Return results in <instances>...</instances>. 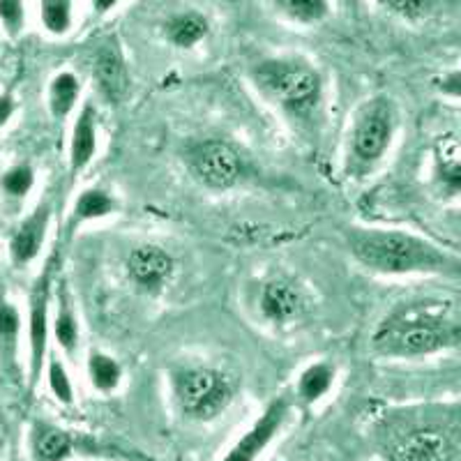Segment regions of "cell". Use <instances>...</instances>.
<instances>
[{"mask_svg": "<svg viewBox=\"0 0 461 461\" xmlns=\"http://www.w3.org/2000/svg\"><path fill=\"white\" fill-rule=\"evenodd\" d=\"M348 249L362 267L378 275L459 273V258L455 254L403 230L351 229Z\"/></svg>", "mask_w": 461, "mask_h": 461, "instance_id": "obj_1", "label": "cell"}, {"mask_svg": "<svg viewBox=\"0 0 461 461\" xmlns=\"http://www.w3.org/2000/svg\"><path fill=\"white\" fill-rule=\"evenodd\" d=\"M459 341V321L452 307L411 303L383 321L374 348L388 357H422L446 351Z\"/></svg>", "mask_w": 461, "mask_h": 461, "instance_id": "obj_2", "label": "cell"}, {"mask_svg": "<svg viewBox=\"0 0 461 461\" xmlns=\"http://www.w3.org/2000/svg\"><path fill=\"white\" fill-rule=\"evenodd\" d=\"M254 84L267 100L294 115H307L321 102V77L314 68L294 58L266 60L254 69Z\"/></svg>", "mask_w": 461, "mask_h": 461, "instance_id": "obj_3", "label": "cell"}, {"mask_svg": "<svg viewBox=\"0 0 461 461\" xmlns=\"http://www.w3.org/2000/svg\"><path fill=\"white\" fill-rule=\"evenodd\" d=\"M394 137V111L388 100L367 102L356 115L351 130V158L360 168L381 162Z\"/></svg>", "mask_w": 461, "mask_h": 461, "instance_id": "obj_4", "label": "cell"}, {"mask_svg": "<svg viewBox=\"0 0 461 461\" xmlns=\"http://www.w3.org/2000/svg\"><path fill=\"white\" fill-rule=\"evenodd\" d=\"M176 397L187 415L212 420L229 406L233 390L229 381L212 369H185L176 378Z\"/></svg>", "mask_w": 461, "mask_h": 461, "instance_id": "obj_5", "label": "cell"}, {"mask_svg": "<svg viewBox=\"0 0 461 461\" xmlns=\"http://www.w3.org/2000/svg\"><path fill=\"white\" fill-rule=\"evenodd\" d=\"M189 167L203 187L224 192L238 183L242 173L240 155L224 141H203L189 155Z\"/></svg>", "mask_w": 461, "mask_h": 461, "instance_id": "obj_6", "label": "cell"}, {"mask_svg": "<svg viewBox=\"0 0 461 461\" xmlns=\"http://www.w3.org/2000/svg\"><path fill=\"white\" fill-rule=\"evenodd\" d=\"M455 443L440 427H418L393 446L394 461H450Z\"/></svg>", "mask_w": 461, "mask_h": 461, "instance_id": "obj_7", "label": "cell"}, {"mask_svg": "<svg viewBox=\"0 0 461 461\" xmlns=\"http://www.w3.org/2000/svg\"><path fill=\"white\" fill-rule=\"evenodd\" d=\"M173 257L162 247L141 245L127 257V273L146 291H159L173 275Z\"/></svg>", "mask_w": 461, "mask_h": 461, "instance_id": "obj_8", "label": "cell"}, {"mask_svg": "<svg viewBox=\"0 0 461 461\" xmlns=\"http://www.w3.org/2000/svg\"><path fill=\"white\" fill-rule=\"evenodd\" d=\"M49 229V208L40 205L19 224L14 230V236L10 240V257L16 267H23L37 258V254L42 252L44 240H47Z\"/></svg>", "mask_w": 461, "mask_h": 461, "instance_id": "obj_9", "label": "cell"}, {"mask_svg": "<svg viewBox=\"0 0 461 461\" xmlns=\"http://www.w3.org/2000/svg\"><path fill=\"white\" fill-rule=\"evenodd\" d=\"M31 372L32 378L40 376L47 357L49 339V275L44 273L35 284L31 295Z\"/></svg>", "mask_w": 461, "mask_h": 461, "instance_id": "obj_10", "label": "cell"}, {"mask_svg": "<svg viewBox=\"0 0 461 461\" xmlns=\"http://www.w3.org/2000/svg\"><path fill=\"white\" fill-rule=\"evenodd\" d=\"M284 415H286V403L275 402L267 406V411L263 413V418L258 420L252 429L247 431L240 438L233 450L229 452L224 461H254L263 452V447L273 440V436L277 434L279 425H282Z\"/></svg>", "mask_w": 461, "mask_h": 461, "instance_id": "obj_11", "label": "cell"}, {"mask_svg": "<svg viewBox=\"0 0 461 461\" xmlns=\"http://www.w3.org/2000/svg\"><path fill=\"white\" fill-rule=\"evenodd\" d=\"M258 304H261L266 319H270L273 323H286L303 312L304 300L295 284L286 282V279H273L261 288Z\"/></svg>", "mask_w": 461, "mask_h": 461, "instance_id": "obj_12", "label": "cell"}, {"mask_svg": "<svg viewBox=\"0 0 461 461\" xmlns=\"http://www.w3.org/2000/svg\"><path fill=\"white\" fill-rule=\"evenodd\" d=\"M95 79L109 102H121L127 93V69L115 44H104L95 56Z\"/></svg>", "mask_w": 461, "mask_h": 461, "instance_id": "obj_13", "label": "cell"}, {"mask_svg": "<svg viewBox=\"0 0 461 461\" xmlns=\"http://www.w3.org/2000/svg\"><path fill=\"white\" fill-rule=\"evenodd\" d=\"M95 152H97V122H95L93 104H86L77 118L72 139H69V168H72V173L84 171L93 162Z\"/></svg>", "mask_w": 461, "mask_h": 461, "instance_id": "obj_14", "label": "cell"}, {"mask_svg": "<svg viewBox=\"0 0 461 461\" xmlns=\"http://www.w3.org/2000/svg\"><path fill=\"white\" fill-rule=\"evenodd\" d=\"M81 84L72 72H60L49 86V111L53 118L65 121L79 102Z\"/></svg>", "mask_w": 461, "mask_h": 461, "instance_id": "obj_15", "label": "cell"}, {"mask_svg": "<svg viewBox=\"0 0 461 461\" xmlns=\"http://www.w3.org/2000/svg\"><path fill=\"white\" fill-rule=\"evenodd\" d=\"M19 330L22 319L14 304L5 298V291L0 288V362L12 365L16 360V346H19Z\"/></svg>", "mask_w": 461, "mask_h": 461, "instance_id": "obj_16", "label": "cell"}, {"mask_svg": "<svg viewBox=\"0 0 461 461\" xmlns=\"http://www.w3.org/2000/svg\"><path fill=\"white\" fill-rule=\"evenodd\" d=\"M205 32H208V22H205L201 14H196V12L176 16V19L168 23V40H171L176 47L183 49L199 44L205 37Z\"/></svg>", "mask_w": 461, "mask_h": 461, "instance_id": "obj_17", "label": "cell"}, {"mask_svg": "<svg viewBox=\"0 0 461 461\" xmlns=\"http://www.w3.org/2000/svg\"><path fill=\"white\" fill-rule=\"evenodd\" d=\"M436 162H438V171L443 176V183L450 187L455 194L461 183V164H459V141L456 137L440 139L436 146Z\"/></svg>", "mask_w": 461, "mask_h": 461, "instance_id": "obj_18", "label": "cell"}, {"mask_svg": "<svg viewBox=\"0 0 461 461\" xmlns=\"http://www.w3.org/2000/svg\"><path fill=\"white\" fill-rule=\"evenodd\" d=\"M332 381H335V369L325 362H316L304 369L303 376H300V397L304 402H316V399L323 397L328 390H330Z\"/></svg>", "mask_w": 461, "mask_h": 461, "instance_id": "obj_19", "label": "cell"}, {"mask_svg": "<svg viewBox=\"0 0 461 461\" xmlns=\"http://www.w3.org/2000/svg\"><path fill=\"white\" fill-rule=\"evenodd\" d=\"M113 210L115 201L111 199L109 192H104V189H86L84 194L77 199V205H74V217H77V221L102 220V217L111 215Z\"/></svg>", "mask_w": 461, "mask_h": 461, "instance_id": "obj_20", "label": "cell"}, {"mask_svg": "<svg viewBox=\"0 0 461 461\" xmlns=\"http://www.w3.org/2000/svg\"><path fill=\"white\" fill-rule=\"evenodd\" d=\"M88 374L95 388L113 390L121 383V365L106 353L95 351L88 357Z\"/></svg>", "mask_w": 461, "mask_h": 461, "instance_id": "obj_21", "label": "cell"}, {"mask_svg": "<svg viewBox=\"0 0 461 461\" xmlns=\"http://www.w3.org/2000/svg\"><path fill=\"white\" fill-rule=\"evenodd\" d=\"M277 5L300 23H316L328 14V0H277Z\"/></svg>", "mask_w": 461, "mask_h": 461, "instance_id": "obj_22", "label": "cell"}, {"mask_svg": "<svg viewBox=\"0 0 461 461\" xmlns=\"http://www.w3.org/2000/svg\"><path fill=\"white\" fill-rule=\"evenodd\" d=\"M42 23L53 35H65L72 26V0H42Z\"/></svg>", "mask_w": 461, "mask_h": 461, "instance_id": "obj_23", "label": "cell"}, {"mask_svg": "<svg viewBox=\"0 0 461 461\" xmlns=\"http://www.w3.org/2000/svg\"><path fill=\"white\" fill-rule=\"evenodd\" d=\"M35 450L37 456L42 461H60L69 455V450H72V440H69V436L65 434V431L47 429L37 436Z\"/></svg>", "mask_w": 461, "mask_h": 461, "instance_id": "obj_24", "label": "cell"}, {"mask_svg": "<svg viewBox=\"0 0 461 461\" xmlns=\"http://www.w3.org/2000/svg\"><path fill=\"white\" fill-rule=\"evenodd\" d=\"M53 332H56L58 346L65 353L77 351V346H79V323H77V316L69 312L65 303L60 304V312H58L56 323H53Z\"/></svg>", "mask_w": 461, "mask_h": 461, "instance_id": "obj_25", "label": "cell"}, {"mask_svg": "<svg viewBox=\"0 0 461 461\" xmlns=\"http://www.w3.org/2000/svg\"><path fill=\"white\" fill-rule=\"evenodd\" d=\"M32 185H35V171H32L28 164H16V167H12L10 171H5V176L0 178V187H3V192L10 196H19V199L31 192Z\"/></svg>", "mask_w": 461, "mask_h": 461, "instance_id": "obj_26", "label": "cell"}, {"mask_svg": "<svg viewBox=\"0 0 461 461\" xmlns=\"http://www.w3.org/2000/svg\"><path fill=\"white\" fill-rule=\"evenodd\" d=\"M49 388H51V393L56 394L63 403L72 402L74 397L72 381H69L68 372H65L63 367V362L58 360V357H53V360L49 362Z\"/></svg>", "mask_w": 461, "mask_h": 461, "instance_id": "obj_27", "label": "cell"}, {"mask_svg": "<svg viewBox=\"0 0 461 461\" xmlns=\"http://www.w3.org/2000/svg\"><path fill=\"white\" fill-rule=\"evenodd\" d=\"M0 22L10 35H19L26 22L23 0H0Z\"/></svg>", "mask_w": 461, "mask_h": 461, "instance_id": "obj_28", "label": "cell"}, {"mask_svg": "<svg viewBox=\"0 0 461 461\" xmlns=\"http://www.w3.org/2000/svg\"><path fill=\"white\" fill-rule=\"evenodd\" d=\"M383 5H388L390 10L406 16V19H418L429 10L431 0H383Z\"/></svg>", "mask_w": 461, "mask_h": 461, "instance_id": "obj_29", "label": "cell"}, {"mask_svg": "<svg viewBox=\"0 0 461 461\" xmlns=\"http://www.w3.org/2000/svg\"><path fill=\"white\" fill-rule=\"evenodd\" d=\"M14 97L12 95H0V127H5L14 115Z\"/></svg>", "mask_w": 461, "mask_h": 461, "instance_id": "obj_30", "label": "cell"}, {"mask_svg": "<svg viewBox=\"0 0 461 461\" xmlns=\"http://www.w3.org/2000/svg\"><path fill=\"white\" fill-rule=\"evenodd\" d=\"M115 3H118V0H93L95 10L100 12V14H104V12H109L111 7L115 5Z\"/></svg>", "mask_w": 461, "mask_h": 461, "instance_id": "obj_31", "label": "cell"}]
</instances>
